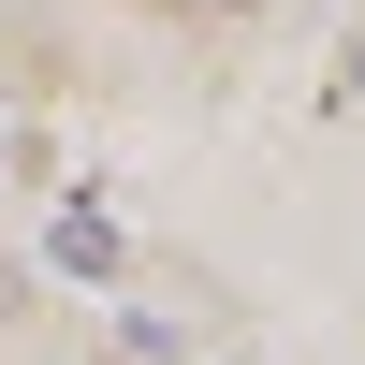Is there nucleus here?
<instances>
[{
	"mask_svg": "<svg viewBox=\"0 0 365 365\" xmlns=\"http://www.w3.org/2000/svg\"><path fill=\"white\" fill-rule=\"evenodd\" d=\"M44 263H58V278H117V220H103V205H73V220L44 234Z\"/></svg>",
	"mask_w": 365,
	"mask_h": 365,
	"instance_id": "1",
	"label": "nucleus"
},
{
	"mask_svg": "<svg viewBox=\"0 0 365 365\" xmlns=\"http://www.w3.org/2000/svg\"><path fill=\"white\" fill-rule=\"evenodd\" d=\"M351 103H365V44H351Z\"/></svg>",
	"mask_w": 365,
	"mask_h": 365,
	"instance_id": "2",
	"label": "nucleus"
},
{
	"mask_svg": "<svg viewBox=\"0 0 365 365\" xmlns=\"http://www.w3.org/2000/svg\"><path fill=\"white\" fill-rule=\"evenodd\" d=\"M0 161H15V132H0Z\"/></svg>",
	"mask_w": 365,
	"mask_h": 365,
	"instance_id": "3",
	"label": "nucleus"
}]
</instances>
